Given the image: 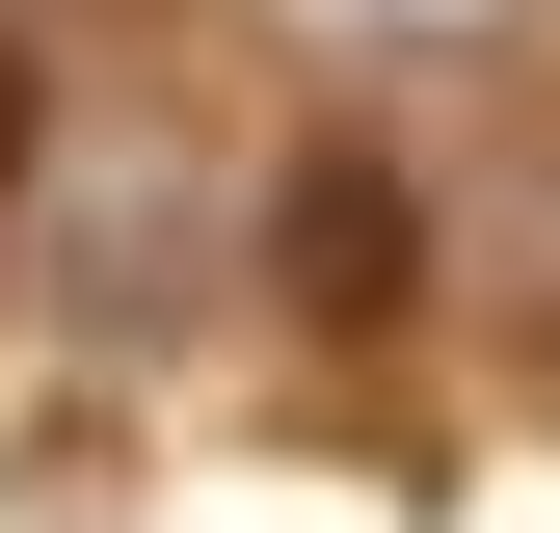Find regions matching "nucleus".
I'll return each mask as SVG.
<instances>
[{
    "instance_id": "1",
    "label": "nucleus",
    "mask_w": 560,
    "mask_h": 533,
    "mask_svg": "<svg viewBox=\"0 0 560 533\" xmlns=\"http://www.w3.org/2000/svg\"><path fill=\"white\" fill-rule=\"evenodd\" d=\"M267 294H294V320H400V294H428V214H400V161H374V133L267 187Z\"/></svg>"
},
{
    "instance_id": "2",
    "label": "nucleus",
    "mask_w": 560,
    "mask_h": 533,
    "mask_svg": "<svg viewBox=\"0 0 560 533\" xmlns=\"http://www.w3.org/2000/svg\"><path fill=\"white\" fill-rule=\"evenodd\" d=\"M0 161H27V54H0Z\"/></svg>"
}]
</instances>
